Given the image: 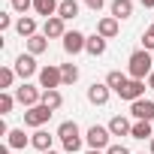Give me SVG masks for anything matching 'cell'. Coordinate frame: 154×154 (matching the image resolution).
I'll list each match as a JSON object with an SVG mask.
<instances>
[{"instance_id":"1","label":"cell","mask_w":154,"mask_h":154,"mask_svg":"<svg viewBox=\"0 0 154 154\" xmlns=\"http://www.w3.org/2000/svg\"><path fill=\"white\" fill-rule=\"evenodd\" d=\"M127 72H130V79L145 82L148 75L154 72V54H151V51H145V48L133 51V54H130V60H127Z\"/></svg>"},{"instance_id":"2","label":"cell","mask_w":154,"mask_h":154,"mask_svg":"<svg viewBox=\"0 0 154 154\" xmlns=\"http://www.w3.org/2000/svg\"><path fill=\"white\" fill-rule=\"evenodd\" d=\"M57 136L63 142V151H69V154L82 151V133H79V124H75V121H63L57 127Z\"/></svg>"},{"instance_id":"3","label":"cell","mask_w":154,"mask_h":154,"mask_svg":"<svg viewBox=\"0 0 154 154\" xmlns=\"http://www.w3.org/2000/svg\"><path fill=\"white\" fill-rule=\"evenodd\" d=\"M60 85H63V75H60V66L48 63V66H42V69H39V88H42V91H57Z\"/></svg>"},{"instance_id":"4","label":"cell","mask_w":154,"mask_h":154,"mask_svg":"<svg viewBox=\"0 0 154 154\" xmlns=\"http://www.w3.org/2000/svg\"><path fill=\"white\" fill-rule=\"evenodd\" d=\"M15 100L24 106V109H33V106H39L42 103V91L36 88V85H21V88H15Z\"/></svg>"},{"instance_id":"5","label":"cell","mask_w":154,"mask_h":154,"mask_svg":"<svg viewBox=\"0 0 154 154\" xmlns=\"http://www.w3.org/2000/svg\"><path fill=\"white\" fill-rule=\"evenodd\" d=\"M109 127H100V124H94V127H88V133H85V139H88V145L91 148H97V151H106L109 148Z\"/></svg>"},{"instance_id":"6","label":"cell","mask_w":154,"mask_h":154,"mask_svg":"<svg viewBox=\"0 0 154 154\" xmlns=\"http://www.w3.org/2000/svg\"><path fill=\"white\" fill-rule=\"evenodd\" d=\"M51 115H54V112H51L48 106H42V103H39V106H33V109H27V112H24V124H27V127H42Z\"/></svg>"},{"instance_id":"7","label":"cell","mask_w":154,"mask_h":154,"mask_svg":"<svg viewBox=\"0 0 154 154\" xmlns=\"http://www.w3.org/2000/svg\"><path fill=\"white\" fill-rule=\"evenodd\" d=\"M85 45H88V36H85V33L66 30V36H63V51H66V54H79V51H85Z\"/></svg>"},{"instance_id":"8","label":"cell","mask_w":154,"mask_h":154,"mask_svg":"<svg viewBox=\"0 0 154 154\" xmlns=\"http://www.w3.org/2000/svg\"><path fill=\"white\" fill-rule=\"evenodd\" d=\"M12 69H15V75H21V79L27 82L30 75L36 72V57H33V54H18V57H15V66H12Z\"/></svg>"},{"instance_id":"9","label":"cell","mask_w":154,"mask_h":154,"mask_svg":"<svg viewBox=\"0 0 154 154\" xmlns=\"http://www.w3.org/2000/svg\"><path fill=\"white\" fill-rule=\"evenodd\" d=\"M142 94H145V82H139V79H130V82L118 91V97H121V100H127V103L142 100Z\"/></svg>"},{"instance_id":"10","label":"cell","mask_w":154,"mask_h":154,"mask_svg":"<svg viewBox=\"0 0 154 154\" xmlns=\"http://www.w3.org/2000/svg\"><path fill=\"white\" fill-rule=\"evenodd\" d=\"M130 115L136 121H154V100H136V103H130Z\"/></svg>"},{"instance_id":"11","label":"cell","mask_w":154,"mask_h":154,"mask_svg":"<svg viewBox=\"0 0 154 154\" xmlns=\"http://www.w3.org/2000/svg\"><path fill=\"white\" fill-rule=\"evenodd\" d=\"M109 94H112V88H109L106 82H103V85L94 82V85L88 88V103H94V106H106V103H109Z\"/></svg>"},{"instance_id":"12","label":"cell","mask_w":154,"mask_h":154,"mask_svg":"<svg viewBox=\"0 0 154 154\" xmlns=\"http://www.w3.org/2000/svg\"><path fill=\"white\" fill-rule=\"evenodd\" d=\"M42 33L48 36V39H54V36H66V27H63V18L60 15H54V18H45V24H42Z\"/></svg>"},{"instance_id":"13","label":"cell","mask_w":154,"mask_h":154,"mask_svg":"<svg viewBox=\"0 0 154 154\" xmlns=\"http://www.w3.org/2000/svg\"><path fill=\"white\" fill-rule=\"evenodd\" d=\"M97 33H100L103 39H112V36H118V18H112V15L100 18V21H97Z\"/></svg>"},{"instance_id":"14","label":"cell","mask_w":154,"mask_h":154,"mask_svg":"<svg viewBox=\"0 0 154 154\" xmlns=\"http://www.w3.org/2000/svg\"><path fill=\"white\" fill-rule=\"evenodd\" d=\"M109 133H112V136H130V133H133V124H130L124 115H115V118L109 121Z\"/></svg>"},{"instance_id":"15","label":"cell","mask_w":154,"mask_h":154,"mask_svg":"<svg viewBox=\"0 0 154 154\" xmlns=\"http://www.w3.org/2000/svg\"><path fill=\"white\" fill-rule=\"evenodd\" d=\"M15 30L24 36V39H30V36H36V18H30V15H21L18 21H15Z\"/></svg>"},{"instance_id":"16","label":"cell","mask_w":154,"mask_h":154,"mask_svg":"<svg viewBox=\"0 0 154 154\" xmlns=\"http://www.w3.org/2000/svg\"><path fill=\"white\" fill-rule=\"evenodd\" d=\"M57 0H33V9H36V15H45V18H54L57 15Z\"/></svg>"},{"instance_id":"17","label":"cell","mask_w":154,"mask_h":154,"mask_svg":"<svg viewBox=\"0 0 154 154\" xmlns=\"http://www.w3.org/2000/svg\"><path fill=\"white\" fill-rule=\"evenodd\" d=\"M133 15V0H112V18H130Z\"/></svg>"},{"instance_id":"18","label":"cell","mask_w":154,"mask_h":154,"mask_svg":"<svg viewBox=\"0 0 154 154\" xmlns=\"http://www.w3.org/2000/svg\"><path fill=\"white\" fill-rule=\"evenodd\" d=\"M45 48H48V36H45V33H36V36H30V39H27V54H33V57H36V54H42Z\"/></svg>"},{"instance_id":"19","label":"cell","mask_w":154,"mask_h":154,"mask_svg":"<svg viewBox=\"0 0 154 154\" xmlns=\"http://www.w3.org/2000/svg\"><path fill=\"white\" fill-rule=\"evenodd\" d=\"M85 51H88L91 57H100V54H106V39H103L100 33L88 36V45H85Z\"/></svg>"},{"instance_id":"20","label":"cell","mask_w":154,"mask_h":154,"mask_svg":"<svg viewBox=\"0 0 154 154\" xmlns=\"http://www.w3.org/2000/svg\"><path fill=\"white\" fill-rule=\"evenodd\" d=\"M51 139H54V136H48L45 130H36V133L30 136V145H33L36 151H42V154H45V151H51Z\"/></svg>"},{"instance_id":"21","label":"cell","mask_w":154,"mask_h":154,"mask_svg":"<svg viewBox=\"0 0 154 154\" xmlns=\"http://www.w3.org/2000/svg\"><path fill=\"white\" fill-rule=\"evenodd\" d=\"M42 106H48L51 112H57L63 106V94L60 91H42Z\"/></svg>"},{"instance_id":"22","label":"cell","mask_w":154,"mask_h":154,"mask_svg":"<svg viewBox=\"0 0 154 154\" xmlns=\"http://www.w3.org/2000/svg\"><path fill=\"white\" fill-rule=\"evenodd\" d=\"M6 136H9V142H6L9 148H27V145H30V139L24 136V130H21V127H15V130H9Z\"/></svg>"},{"instance_id":"23","label":"cell","mask_w":154,"mask_h":154,"mask_svg":"<svg viewBox=\"0 0 154 154\" xmlns=\"http://www.w3.org/2000/svg\"><path fill=\"white\" fill-rule=\"evenodd\" d=\"M57 15H60L63 21L75 18V15H79V3H75V0H60V6H57Z\"/></svg>"},{"instance_id":"24","label":"cell","mask_w":154,"mask_h":154,"mask_svg":"<svg viewBox=\"0 0 154 154\" xmlns=\"http://www.w3.org/2000/svg\"><path fill=\"white\" fill-rule=\"evenodd\" d=\"M127 82H130V79H127V75H124L121 69H112V72L106 75V85H109V88H112L115 94H118V91H121V88H124Z\"/></svg>"},{"instance_id":"25","label":"cell","mask_w":154,"mask_h":154,"mask_svg":"<svg viewBox=\"0 0 154 154\" xmlns=\"http://www.w3.org/2000/svg\"><path fill=\"white\" fill-rule=\"evenodd\" d=\"M130 136H133V139H148V142H151V139H154V133H151V121H136Z\"/></svg>"},{"instance_id":"26","label":"cell","mask_w":154,"mask_h":154,"mask_svg":"<svg viewBox=\"0 0 154 154\" xmlns=\"http://www.w3.org/2000/svg\"><path fill=\"white\" fill-rule=\"evenodd\" d=\"M60 75H63V85H75V82H79V66H75V63H63Z\"/></svg>"},{"instance_id":"27","label":"cell","mask_w":154,"mask_h":154,"mask_svg":"<svg viewBox=\"0 0 154 154\" xmlns=\"http://www.w3.org/2000/svg\"><path fill=\"white\" fill-rule=\"evenodd\" d=\"M12 82H15V69L12 66H3V69H0V91H9Z\"/></svg>"},{"instance_id":"28","label":"cell","mask_w":154,"mask_h":154,"mask_svg":"<svg viewBox=\"0 0 154 154\" xmlns=\"http://www.w3.org/2000/svg\"><path fill=\"white\" fill-rule=\"evenodd\" d=\"M15 103H18V100H15V97H12L9 91H0V115H9Z\"/></svg>"},{"instance_id":"29","label":"cell","mask_w":154,"mask_h":154,"mask_svg":"<svg viewBox=\"0 0 154 154\" xmlns=\"http://www.w3.org/2000/svg\"><path fill=\"white\" fill-rule=\"evenodd\" d=\"M30 6H33V0H12V9H15V12H21V15H24Z\"/></svg>"},{"instance_id":"30","label":"cell","mask_w":154,"mask_h":154,"mask_svg":"<svg viewBox=\"0 0 154 154\" xmlns=\"http://www.w3.org/2000/svg\"><path fill=\"white\" fill-rule=\"evenodd\" d=\"M142 48L145 51H154V33H148V30L142 33Z\"/></svg>"},{"instance_id":"31","label":"cell","mask_w":154,"mask_h":154,"mask_svg":"<svg viewBox=\"0 0 154 154\" xmlns=\"http://www.w3.org/2000/svg\"><path fill=\"white\" fill-rule=\"evenodd\" d=\"M12 27V15L9 12H0V30H9Z\"/></svg>"},{"instance_id":"32","label":"cell","mask_w":154,"mask_h":154,"mask_svg":"<svg viewBox=\"0 0 154 154\" xmlns=\"http://www.w3.org/2000/svg\"><path fill=\"white\" fill-rule=\"evenodd\" d=\"M106 154H130V151H127V145H109Z\"/></svg>"},{"instance_id":"33","label":"cell","mask_w":154,"mask_h":154,"mask_svg":"<svg viewBox=\"0 0 154 154\" xmlns=\"http://www.w3.org/2000/svg\"><path fill=\"white\" fill-rule=\"evenodd\" d=\"M103 3H106V0H85V6H88V9H94V12H100V9H103Z\"/></svg>"},{"instance_id":"34","label":"cell","mask_w":154,"mask_h":154,"mask_svg":"<svg viewBox=\"0 0 154 154\" xmlns=\"http://www.w3.org/2000/svg\"><path fill=\"white\" fill-rule=\"evenodd\" d=\"M142 6H145V9H151V6H154V0H142Z\"/></svg>"},{"instance_id":"35","label":"cell","mask_w":154,"mask_h":154,"mask_svg":"<svg viewBox=\"0 0 154 154\" xmlns=\"http://www.w3.org/2000/svg\"><path fill=\"white\" fill-rule=\"evenodd\" d=\"M148 88H151V91H154V72H151V75H148Z\"/></svg>"},{"instance_id":"36","label":"cell","mask_w":154,"mask_h":154,"mask_svg":"<svg viewBox=\"0 0 154 154\" xmlns=\"http://www.w3.org/2000/svg\"><path fill=\"white\" fill-rule=\"evenodd\" d=\"M0 154H9V145H0Z\"/></svg>"},{"instance_id":"37","label":"cell","mask_w":154,"mask_h":154,"mask_svg":"<svg viewBox=\"0 0 154 154\" xmlns=\"http://www.w3.org/2000/svg\"><path fill=\"white\" fill-rule=\"evenodd\" d=\"M85 154H106V151H97V148H91V151H85Z\"/></svg>"},{"instance_id":"38","label":"cell","mask_w":154,"mask_h":154,"mask_svg":"<svg viewBox=\"0 0 154 154\" xmlns=\"http://www.w3.org/2000/svg\"><path fill=\"white\" fill-rule=\"evenodd\" d=\"M148 148H151V154H154V139H151V145H148Z\"/></svg>"},{"instance_id":"39","label":"cell","mask_w":154,"mask_h":154,"mask_svg":"<svg viewBox=\"0 0 154 154\" xmlns=\"http://www.w3.org/2000/svg\"><path fill=\"white\" fill-rule=\"evenodd\" d=\"M148 33H154V24H151V27H148Z\"/></svg>"},{"instance_id":"40","label":"cell","mask_w":154,"mask_h":154,"mask_svg":"<svg viewBox=\"0 0 154 154\" xmlns=\"http://www.w3.org/2000/svg\"><path fill=\"white\" fill-rule=\"evenodd\" d=\"M45 154H57V151H45Z\"/></svg>"}]
</instances>
